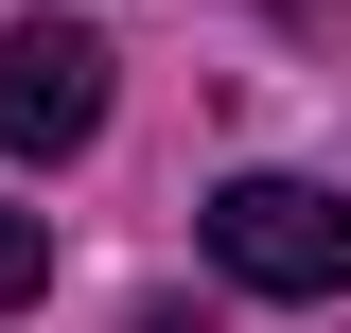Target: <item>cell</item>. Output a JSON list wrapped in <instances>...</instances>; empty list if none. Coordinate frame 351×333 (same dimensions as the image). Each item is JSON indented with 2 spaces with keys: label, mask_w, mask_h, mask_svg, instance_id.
Returning a JSON list of instances; mask_svg holds the SVG:
<instances>
[{
  "label": "cell",
  "mask_w": 351,
  "mask_h": 333,
  "mask_svg": "<svg viewBox=\"0 0 351 333\" xmlns=\"http://www.w3.org/2000/svg\"><path fill=\"white\" fill-rule=\"evenodd\" d=\"M211 263L246 298H351V193H316V175H228L211 193Z\"/></svg>",
  "instance_id": "obj_1"
},
{
  "label": "cell",
  "mask_w": 351,
  "mask_h": 333,
  "mask_svg": "<svg viewBox=\"0 0 351 333\" xmlns=\"http://www.w3.org/2000/svg\"><path fill=\"white\" fill-rule=\"evenodd\" d=\"M106 71H123V53L88 36V18L0 36V158H88V140H106Z\"/></svg>",
  "instance_id": "obj_2"
},
{
  "label": "cell",
  "mask_w": 351,
  "mask_h": 333,
  "mask_svg": "<svg viewBox=\"0 0 351 333\" xmlns=\"http://www.w3.org/2000/svg\"><path fill=\"white\" fill-rule=\"evenodd\" d=\"M18 298H53V228L36 210H0V316H18Z\"/></svg>",
  "instance_id": "obj_3"
}]
</instances>
